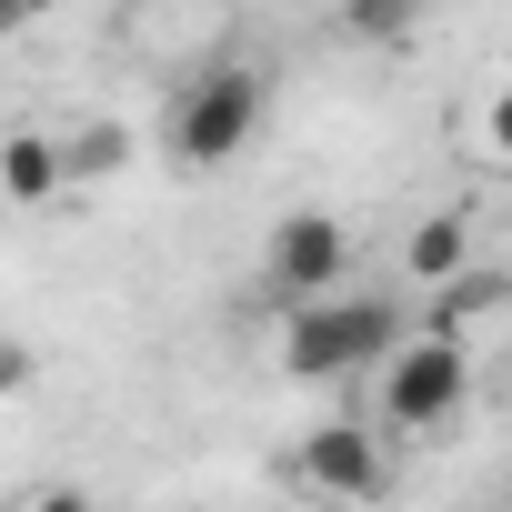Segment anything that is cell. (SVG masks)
I'll list each match as a JSON object with an SVG mask.
<instances>
[{
    "label": "cell",
    "mask_w": 512,
    "mask_h": 512,
    "mask_svg": "<svg viewBox=\"0 0 512 512\" xmlns=\"http://www.w3.org/2000/svg\"><path fill=\"white\" fill-rule=\"evenodd\" d=\"M422 11H432V0H342V31L372 41V51H392V41L422 31Z\"/></svg>",
    "instance_id": "9c48e42d"
},
{
    "label": "cell",
    "mask_w": 512,
    "mask_h": 512,
    "mask_svg": "<svg viewBox=\"0 0 512 512\" xmlns=\"http://www.w3.org/2000/svg\"><path fill=\"white\" fill-rule=\"evenodd\" d=\"M251 131H262V71H241V61L201 71V81L171 101V151H181L191 171L241 161V141H251Z\"/></svg>",
    "instance_id": "3957f363"
},
{
    "label": "cell",
    "mask_w": 512,
    "mask_h": 512,
    "mask_svg": "<svg viewBox=\"0 0 512 512\" xmlns=\"http://www.w3.org/2000/svg\"><path fill=\"white\" fill-rule=\"evenodd\" d=\"M482 151H502V161H512V81L482 101Z\"/></svg>",
    "instance_id": "8fae6325"
},
{
    "label": "cell",
    "mask_w": 512,
    "mask_h": 512,
    "mask_svg": "<svg viewBox=\"0 0 512 512\" xmlns=\"http://www.w3.org/2000/svg\"><path fill=\"white\" fill-rule=\"evenodd\" d=\"M41 11H51V0H11V21H41Z\"/></svg>",
    "instance_id": "7c38bea8"
},
{
    "label": "cell",
    "mask_w": 512,
    "mask_h": 512,
    "mask_svg": "<svg viewBox=\"0 0 512 512\" xmlns=\"http://www.w3.org/2000/svg\"><path fill=\"white\" fill-rule=\"evenodd\" d=\"M432 302H442L432 322H452V332H462V322H482V312H502V302H512V272H482V262H472V272H452Z\"/></svg>",
    "instance_id": "ba28073f"
},
{
    "label": "cell",
    "mask_w": 512,
    "mask_h": 512,
    "mask_svg": "<svg viewBox=\"0 0 512 512\" xmlns=\"http://www.w3.org/2000/svg\"><path fill=\"white\" fill-rule=\"evenodd\" d=\"M191 11H221V0H191Z\"/></svg>",
    "instance_id": "4fadbf2b"
},
{
    "label": "cell",
    "mask_w": 512,
    "mask_h": 512,
    "mask_svg": "<svg viewBox=\"0 0 512 512\" xmlns=\"http://www.w3.org/2000/svg\"><path fill=\"white\" fill-rule=\"evenodd\" d=\"M342 262H352V231L332 211H292L272 241H262V282L282 302H312V292H342Z\"/></svg>",
    "instance_id": "277c9868"
},
{
    "label": "cell",
    "mask_w": 512,
    "mask_h": 512,
    "mask_svg": "<svg viewBox=\"0 0 512 512\" xmlns=\"http://www.w3.org/2000/svg\"><path fill=\"white\" fill-rule=\"evenodd\" d=\"M392 342H402L392 302H372V292H312L282 322V372L292 382H342L362 362H392Z\"/></svg>",
    "instance_id": "6da1fadb"
},
{
    "label": "cell",
    "mask_w": 512,
    "mask_h": 512,
    "mask_svg": "<svg viewBox=\"0 0 512 512\" xmlns=\"http://www.w3.org/2000/svg\"><path fill=\"white\" fill-rule=\"evenodd\" d=\"M292 482H302V492H352V502H372L392 472H382V452H372V432H362V422H322V432L302 442Z\"/></svg>",
    "instance_id": "5b68a950"
},
{
    "label": "cell",
    "mask_w": 512,
    "mask_h": 512,
    "mask_svg": "<svg viewBox=\"0 0 512 512\" xmlns=\"http://www.w3.org/2000/svg\"><path fill=\"white\" fill-rule=\"evenodd\" d=\"M0 181H11V201H21V211L61 201V191H71V141H41V131H11V151H0Z\"/></svg>",
    "instance_id": "52a82bcc"
},
{
    "label": "cell",
    "mask_w": 512,
    "mask_h": 512,
    "mask_svg": "<svg viewBox=\"0 0 512 512\" xmlns=\"http://www.w3.org/2000/svg\"><path fill=\"white\" fill-rule=\"evenodd\" d=\"M121 161H131V131H121V121H91V131H71V181H81V191H91V181H111Z\"/></svg>",
    "instance_id": "30bf717a"
},
{
    "label": "cell",
    "mask_w": 512,
    "mask_h": 512,
    "mask_svg": "<svg viewBox=\"0 0 512 512\" xmlns=\"http://www.w3.org/2000/svg\"><path fill=\"white\" fill-rule=\"evenodd\" d=\"M462 392H472V352L452 322H422L392 342V362H382V422L392 432H442L462 412Z\"/></svg>",
    "instance_id": "7a4b0ae2"
},
{
    "label": "cell",
    "mask_w": 512,
    "mask_h": 512,
    "mask_svg": "<svg viewBox=\"0 0 512 512\" xmlns=\"http://www.w3.org/2000/svg\"><path fill=\"white\" fill-rule=\"evenodd\" d=\"M452 272H472V211H432V221H412V241H402V282L442 292Z\"/></svg>",
    "instance_id": "8992f818"
}]
</instances>
